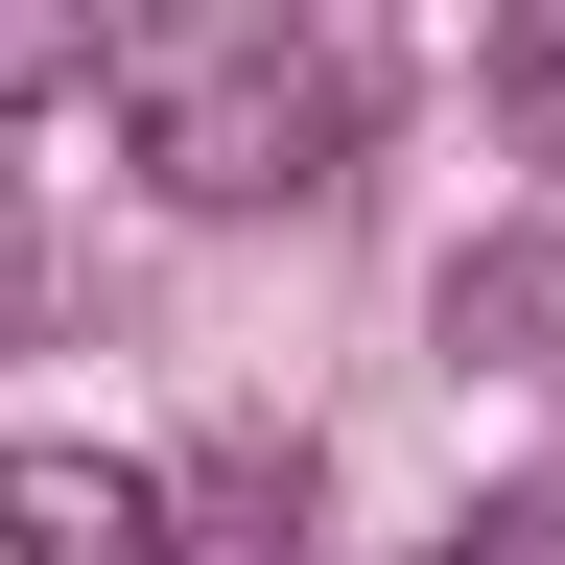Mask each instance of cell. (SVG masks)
<instances>
[{"instance_id":"obj_1","label":"cell","mask_w":565,"mask_h":565,"mask_svg":"<svg viewBox=\"0 0 565 565\" xmlns=\"http://www.w3.org/2000/svg\"><path fill=\"white\" fill-rule=\"evenodd\" d=\"M118 141L166 212H282L377 141V24L353 0H166L118 47Z\"/></svg>"},{"instance_id":"obj_2","label":"cell","mask_w":565,"mask_h":565,"mask_svg":"<svg viewBox=\"0 0 565 565\" xmlns=\"http://www.w3.org/2000/svg\"><path fill=\"white\" fill-rule=\"evenodd\" d=\"M0 565H166V471L141 448H0Z\"/></svg>"},{"instance_id":"obj_4","label":"cell","mask_w":565,"mask_h":565,"mask_svg":"<svg viewBox=\"0 0 565 565\" xmlns=\"http://www.w3.org/2000/svg\"><path fill=\"white\" fill-rule=\"evenodd\" d=\"M448 565H565V494H494V519H471Z\"/></svg>"},{"instance_id":"obj_3","label":"cell","mask_w":565,"mask_h":565,"mask_svg":"<svg viewBox=\"0 0 565 565\" xmlns=\"http://www.w3.org/2000/svg\"><path fill=\"white\" fill-rule=\"evenodd\" d=\"M71 71H95V0H0V118H47Z\"/></svg>"}]
</instances>
